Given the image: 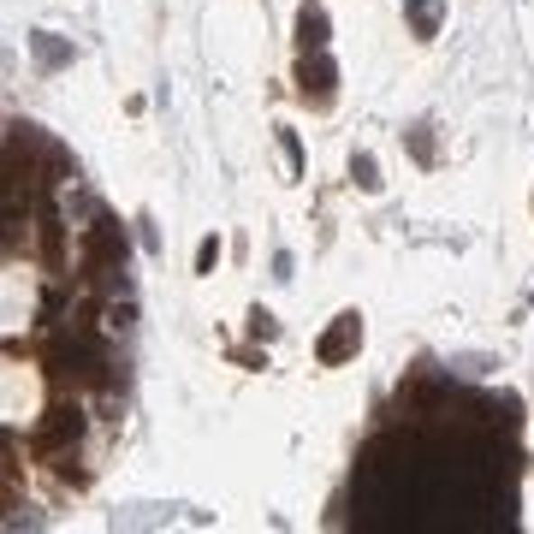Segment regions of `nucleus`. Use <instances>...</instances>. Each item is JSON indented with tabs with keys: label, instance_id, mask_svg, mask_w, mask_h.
Instances as JSON below:
<instances>
[{
	"label": "nucleus",
	"instance_id": "1",
	"mask_svg": "<svg viewBox=\"0 0 534 534\" xmlns=\"http://www.w3.org/2000/svg\"><path fill=\"white\" fill-rule=\"evenodd\" d=\"M125 262H131L125 226L119 220H96L89 226V273H125Z\"/></svg>",
	"mask_w": 534,
	"mask_h": 534
},
{
	"label": "nucleus",
	"instance_id": "2",
	"mask_svg": "<svg viewBox=\"0 0 534 534\" xmlns=\"http://www.w3.org/2000/svg\"><path fill=\"white\" fill-rule=\"evenodd\" d=\"M333 84H338V66L327 60V48L303 54V66H297V89H303V101L327 107V101H333Z\"/></svg>",
	"mask_w": 534,
	"mask_h": 534
},
{
	"label": "nucleus",
	"instance_id": "3",
	"mask_svg": "<svg viewBox=\"0 0 534 534\" xmlns=\"http://www.w3.org/2000/svg\"><path fill=\"white\" fill-rule=\"evenodd\" d=\"M356 345H363V321H356V315H338V327L321 338V363H327V368L345 363V356H351Z\"/></svg>",
	"mask_w": 534,
	"mask_h": 534
},
{
	"label": "nucleus",
	"instance_id": "4",
	"mask_svg": "<svg viewBox=\"0 0 534 534\" xmlns=\"http://www.w3.org/2000/svg\"><path fill=\"white\" fill-rule=\"evenodd\" d=\"M297 42H303V54L327 48V6L321 0H303V6H297Z\"/></svg>",
	"mask_w": 534,
	"mask_h": 534
},
{
	"label": "nucleus",
	"instance_id": "5",
	"mask_svg": "<svg viewBox=\"0 0 534 534\" xmlns=\"http://www.w3.org/2000/svg\"><path fill=\"white\" fill-rule=\"evenodd\" d=\"M30 48H36V60H42L48 71H60V66H71V42H60L54 30H30Z\"/></svg>",
	"mask_w": 534,
	"mask_h": 534
},
{
	"label": "nucleus",
	"instance_id": "6",
	"mask_svg": "<svg viewBox=\"0 0 534 534\" xmlns=\"http://www.w3.org/2000/svg\"><path fill=\"white\" fill-rule=\"evenodd\" d=\"M439 13H446V0H410V24H416V36H439Z\"/></svg>",
	"mask_w": 534,
	"mask_h": 534
},
{
	"label": "nucleus",
	"instance_id": "7",
	"mask_svg": "<svg viewBox=\"0 0 534 534\" xmlns=\"http://www.w3.org/2000/svg\"><path fill=\"white\" fill-rule=\"evenodd\" d=\"M351 179L363 184V190H380V167H374V155H351Z\"/></svg>",
	"mask_w": 534,
	"mask_h": 534
},
{
	"label": "nucleus",
	"instance_id": "8",
	"mask_svg": "<svg viewBox=\"0 0 534 534\" xmlns=\"http://www.w3.org/2000/svg\"><path fill=\"white\" fill-rule=\"evenodd\" d=\"M428 119H416V125H410V149H416V161H434V137H428Z\"/></svg>",
	"mask_w": 534,
	"mask_h": 534
},
{
	"label": "nucleus",
	"instance_id": "9",
	"mask_svg": "<svg viewBox=\"0 0 534 534\" xmlns=\"http://www.w3.org/2000/svg\"><path fill=\"white\" fill-rule=\"evenodd\" d=\"M214 262H220V238H202L197 244V273H214Z\"/></svg>",
	"mask_w": 534,
	"mask_h": 534
},
{
	"label": "nucleus",
	"instance_id": "10",
	"mask_svg": "<svg viewBox=\"0 0 534 534\" xmlns=\"http://www.w3.org/2000/svg\"><path fill=\"white\" fill-rule=\"evenodd\" d=\"M250 333H255V338H273L280 327H273V315H267V309H250Z\"/></svg>",
	"mask_w": 534,
	"mask_h": 534
},
{
	"label": "nucleus",
	"instance_id": "11",
	"mask_svg": "<svg viewBox=\"0 0 534 534\" xmlns=\"http://www.w3.org/2000/svg\"><path fill=\"white\" fill-rule=\"evenodd\" d=\"M280 143H285V161H291V172H303V149H297V137H291V131H280Z\"/></svg>",
	"mask_w": 534,
	"mask_h": 534
},
{
	"label": "nucleus",
	"instance_id": "12",
	"mask_svg": "<svg viewBox=\"0 0 534 534\" xmlns=\"http://www.w3.org/2000/svg\"><path fill=\"white\" fill-rule=\"evenodd\" d=\"M529 303H534V297H529Z\"/></svg>",
	"mask_w": 534,
	"mask_h": 534
}]
</instances>
